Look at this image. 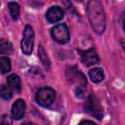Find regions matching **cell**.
Returning <instances> with one entry per match:
<instances>
[{
  "instance_id": "52a82bcc",
  "label": "cell",
  "mask_w": 125,
  "mask_h": 125,
  "mask_svg": "<svg viewBox=\"0 0 125 125\" xmlns=\"http://www.w3.org/2000/svg\"><path fill=\"white\" fill-rule=\"evenodd\" d=\"M80 56H81V62L85 65H93L95 63L99 62V57L97 55V52L94 48H91L86 51H81L79 50Z\"/></svg>"
},
{
  "instance_id": "6da1fadb",
  "label": "cell",
  "mask_w": 125,
  "mask_h": 125,
  "mask_svg": "<svg viewBox=\"0 0 125 125\" xmlns=\"http://www.w3.org/2000/svg\"><path fill=\"white\" fill-rule=\"evenodd\" d=\"M86 13L94 31L98 34H102L105 28V17L102 3L98 0L89 1Z\"/></svg>"
},
{
  "instance_id": "277c9868",
  "label": "cell",
  "mask_w": 125,
  "mask_h": 125,
  "mask_svg": "<svg viewBox=\"0 0 125 125\" xmlns=\"http://www.w3.org/2000/svg\"><path fill=\"white\" fill-rule=\"evenodd\" d=\"M55 91L52 88H42L36 94V102L42 106H49L55 100Z\"/></svg>"
},
{
  "instance_id": "8992f818",
  "label": "cell",
  "mask_w": 125,
  "mask_h": 125,
  "mask_svg": "<svg viewBox=\"0 0 125 125\" xmlns=\"http://www.w3.org/2000/svg\"><path fill=\"white\" fill-rule=\"evenodd\" d=\"M66 75L72 83L76 84L77 88L84 89V86H86L87 81H86V78H85L84 74L79 69H77L76 67L73 66V67L68 68L67 71H66Z\"/></svg>"
},
{
  "instance_id": "2e32d148",
  "label": "cell",
  "mask_w": 125,
  "mask_h": 125,
  "mask_svg": "<svg viewBox=\"0 0 125 125\" xmlns=\"http://www.w3.org/2000/svg\"><path fill=\"white\" fill-rule=\"evenodd\" d=\"M38 52H39V58H40L41 62H43V64H44L46 67L49 68V67H50V61H49V58H48V56H47V54H46V52H45L43 46H39Z\"/></svg>"
},
{
  "instance_id": "e0dca14e",
  "label": "cell",
  "mask_w": 125,
  "mask_h": 125,
  "mask_svg": "<svg viewBox=\"0 0 125 125\" xmlns=\"http://www.w3.org/2000/svg\"><path fill=\"white\" fill-rule=\"evenodd\" d=\"M0 125H12V119L9 115L3 114L0 116Z\"/></svg>"
},
{
  "instance_id": "5bb4252c",
  "label": "cell",
  "mask_w": 125,
  "mask_h": 125,
  "mask_svg": "<svg viewBox=\"0 0 125 125\" xmlns=\"http://www.w3.org/2000/svg\"><path fill=\"white\" fill-rule=\"evenodd\" d=\"M8 7H9V11H10V15L12 17L13 20H18L19 16H20V6L18 3L16 2H9L8 3Z\"/></svg>"
},
{
  "instance_id": "ba28073f",
  "label": "cell",
  "mask_w": 125,
  "mask_h": 125,
  "mask_svg": "<svg viewBox=\"0 0 125 125\" xmlns=\"http://www.w3.org/2000/svg\"><path fill=\"white\" fill-rule=\"evenodd\" d=\"M25 108H26V105H25L24 101L21 100V99L17 100L13 104V106H12V115H13V117L16 120L21 119L24 115Z\"/></svg>"
},
{
  "instance_id": "3957f363",
  "label": "cell",
  "mask_w": 125,
  "mask_h": 125,
  "mask_svg": "<svg viewBox=\"0 0 125 125\" xmlns=\"http://www.w3.org/2000/svg\"><path fill=\"white\" fill-rule=\"evenodd\" d=\"M33 42H34V31L30 25H26L23 30V35L21 39V51L25 55H29L33 49Z\"/></svg>"
},
{
  "instance_id": "7c38bea8",
  "label": "cell",
  "mask_w": 125,
  "mask_h": 125,
  "mask_svg": "<svg viewBox=\"0 0 125 125\" xmlns=\"http://www.w3.org/2000/svg\"><path fill=\"white\" fill-rule=\"evenodd\" d=\"M13 52V45L7 39H0V54H11Z\"/></svg>"
},
{
  "instance_id": "9a60e30c",
  "label": "cell",
  "mask_w": 125,
  "mask_h": 125,
  "mask_svg": "<svg viewBox=\"0 0 125 125\" xmlns=\"http://www.w3.org/2000/svg\"><path fill=\"white\" fill-rule=\"evenodd\" d=\"M0 97L4 100H10L13 97V91L8 85H1L0 87Z\"/></svg>"
},
{
  "instance_id": "ac0fdd59",
  "label": "cell",
  "mask_w": 125,
  "mask_h": 125,
  "mask_svg": "<svg viewBox=\"0 0 125 125\" xmlns=\"http://www.w3.org/2000/svg\"><path fill=\"white\" fill-rule=\"evenodd\" d=\"M79 125H97V124L94 123L93 121H90V120H84V121L80 122Z\"/></svg>"
},
{
  "instance_id": "8fae6325",
  "label": "cell",
  "mask_w": 125,
  "mask_h": 125,
  "mask_svg": "<svg viewBox=\"0 0 125 125\" xmlns=\"http://www.w3.org/2000/svg\"><path fill=\"white\" fill-rule=\"evenodd\" d=\"M89 76H90V78H91V80L93 82L100 83L104 77V70L102 68H100V67H95V68L89 70Z\"/></svg>"
},
{
  "instance_id": "5b68a950",
  "label": "cell",
  "mask_w": 125,
  "mask_h": 125,
  "mask_svg": "<svg viewBox=\"0 0 125 125\" xmlns=\"http://www.w3.org/2000/svg\"><path fill=\"white\" fill-rule=\"evenodd\" d=\"M51 34L54 40H56L58 43L61 44L66 43L69 39V31L64 23H60L54 26L51 30Z\"/></svg>"
},
{
  "instance_id": "d6986e66",
  "label": "cell",
  "mask_w": 125,
  "mask_h": 125,
  "mask_svg": "<svg viewBox=\"0 0 125 125\" xmlns=\"http://www.w3.org/2000/svg\"><path fill=\"white\" fill-rule=\"evenodd\" d=\"M22 125H36V124L35 123H32V122H26V123H24Z\"/></svg>"
},
{
  "instance_id": "30bf717a",
  "label": "cell",
  "mask_w": 125,
  "mask_h": 125,
  "mask_svg": "<svg viewBox=\"0 0 125 125\" xmlns=\"http://www.w3.org/2000/svg\"><path fill=\"white\" fill-rule=\"evenodd\" d=\"M7 85L16 93L21 92V78L17 74H11L7 78Z\"/></svg>"
},
{
  "instance_id": "9c48e42d",
  "label": "cell",
  "mask_w": 125,
  "mask_h": 125,
  "mask_svg": "<svg viewBox=\"0 0 125 125\" xmlns=\"http://www.w3.org/2000/svg\"><path fill=\"white\" fill-rule=\"evenodd\" d=\"M46 18L49 22H57L63 18V11L59 6L51 7L46 14Z\"/></svg>"
},
{
  "instance_id": "4fadbf2b",
  "label": "cell",
  "mask_w": 125,
  "mask_h": 125,
  "mask_svg": "<svg viewBox=\"0 0 125 125\" xmlns=\"http://www.w3.org/2000/svg\"><path fill=\"white\" fill-rule=\"evenodd\" d=\"M11 70V60L8 57H0V71L5 74Z\"/></svg>"
},
{
  "instance_id": "7a4b0ae2",
  "label": "cell",
  "mask_w": 125,
  "mask_h": 125,
  "mask_svg": "<svg viewBox=\"0 0 125 125\" xmlns=\"http://www.w3.org/2000/svg\"><path fill=\"white\" fill-rule=\"evenodd\" d=\"M85 110L98 119L103 118V108L100 104L98 98L94 94H91L88 96L85 104Z\"/></svg>"
}]
</instances>
